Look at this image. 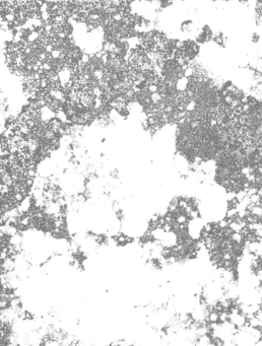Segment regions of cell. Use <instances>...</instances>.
<instances>
[{
	"label": "cell",
	"mask_w": 262,
	"mask_h": 346,
	"mask_svg": "<svg viewBox=\"0 0 262 346\" xmlns=\"http://www.w3.org/2000/svg\"><path fill=\"white\" fill-rule=\"evenodd\" d=\"M247 210L252 215L256 216V217H259V218L262 217V206H260V205H252L251 204L247 208Z\"/></svg>",
	"instance_id": "6da1fadb"
},
{
	"label": "cell",
	"mask_w": 262,
	"mask_h": 346,
	"mask_svg": "<svg viewBox=\"0 0 262 346\" xmlns=\"http://www.w3.org/2000/svg\"><path fill=\"white\" fill-rule=\"evenodd\" d=\"M250 199H251V204L252 205H259L260 204L261 197L258 195V194H255V195L251 196Z\"/></svg>",
	"instance_id": "7a4b0ae2"
},
{
	"label": "cell",
	"mask_w": 262,
	"mask_h": 346,
	"mask_svg": "<svg viewBox=\"0 0 262 346\" xmlns=\"http://www.w3.org/2000/svg\"><path fill=\"white\" fill-rule=\"evenodd\" d=\"M257 194H258V195L262 198V187L258 188V192H257Z\"/></svg>",
	"instance_id": "3957f363"
},
{
	"label": "cell",
	"mask_w": 262,
	"mask_h": 346,
	"mask_svg": "<svg viewBox=\"0 0 262 346\" xmlns=\"http://www.w3.org/2000/svg\"><path fill=\"white\" fill-rule=\"evenodd\" d=\"M261 219H262V217H261Z\"/></svg>",
	"instance_id": "277c9868"
}]
</instances>
